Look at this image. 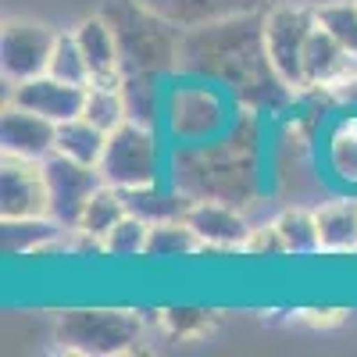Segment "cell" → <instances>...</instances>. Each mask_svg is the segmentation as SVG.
<instances>
[{
    "label": "cell",
    "mask_w": 357,
    "mask_h": 357,
    "mask_svg": "<svg viewBox=\"0 0 357 357\" xmlns=\"http://www.w3.org/2000/svg\"><path fill=\"white\" fill-rule=\"evenodd\" d=\"M104 146H107V132L100 126H93L89 118H68V122L57 126V139H54V151L65 154V158H75L82 165H100L104 158Z\"/></svg>",
    "instance_id": "cell-16"
},
{
    "label": "cell",
    "mask_w": 357,
    "mask_h": 357,
    "mask_svg": "<svg viewBox=\"0 0 357 357\" xmlns=\"http://www.w3.org/2000/svg\"><path fill=\"white\" fill-rule=\"evenodd\" d=\"M47 215H50V190L43 161L0 154V222L47 218Z\"/></svg>",
    "instance_id": "cell-6"
},
{
    "label": "cell",
    "mask_w": 357,
    "mask_h": 357,
    "mask_svg": "<svg viewBox=\"0 0 357 357\" xmlns=\"http://www.w3.org/2000/svg\"><path fill=\"white\" fill-rule=\"evenodd\" d=\"M329 168L340 183L357 186V118H343L329 132Z\"/></svg>",
    "instance_id": "cell-22"
},
{
    "label": "cell",
    "mask_w": 357,
    "mask_h": 357,
    "mask_svg": "<svg viewBox=\"0 0 357 357\" xmlns=\"http://www.w3.org/2000/svg\"><path fill=\"white\" fill-rule=\"evenodd\" d=\"M158 321L175 340H200V336L211 333L215 311H207V307H165Z\"/></svg>",
    "instance_id": "cell-26"
},
{
    "label": "cell",
    "mask_w": 357,
    "mask_h": 357,
    "mask_svg": "<svg viewBox=\"0 0 357 357\" xmlns=\"http://www.w3.org/2000/svg\"><path fill=\"white\" fill-rule=\"evenodd\" d=\"M318 240L325 254H354L357 250V200H325L314 207Z\"/></svg>",
    "instance_id": "cell-14"
},
{
    "label": "cell",
    "mask_w": 357,
    "mask_h": 357,
    "mask_svg": "<svg viewBox=\"0 0 357 357\" xmlns=\"http://www.w3.org/2000/svg\"><path fill=\"white\" fill-rule=\"evenodd\" d=\"M282 243H286V254H321V240H318V218L307 207H282V211L272 218Z\"/></svg>",
    "instance_id": "cell-19"
},
{
    "label": "cell",
    "mask_w": 357,
    "mask_h": 357,
    "mask_svg": "<svg viewBox=\"0 0 357 357\" xmlns=\"http://www.w3.org/2000/svg\"><path fill=\"white\" fill-rule=\"evenodd\" d=\"M318 25L314 8L279 4L261 18V50L268 68L289 89H304V47Z\"/></svg>",
    "instance_id": "cell-4"
},
{
    "label": "cell",
    "mask_w": 357,
    "mask_h": 357,
    "mask_svg": "<svg viewBox=\"0 0 357 357\" xmlns=\"http://www.w3.org/2000/svg\"><path fill=\"white\" fill-rule=\"evenodd\" d=\"M143 340V318L129 307H65L54 321V343L79 357L132 354Z\"/></svg>",
    "instance_id": "cell-2"
},
{
    "label": "cell",
    "mask_w": 357,
    "mask_h": 357,
    "mask_svg": "<svg viewBox=\"0 0 357 357\" xmlns=\"http://www.w3.org/2000/svg\"><path fill=\"white\" fill-rule=\"evenodd\" d=\"M57 225L50 215L47 218H22V222H4V247L11 254H40L47 243L57 240Z\"/></svg>",
    "instance_id": "cell-21"
},
{
    "label": "cell",
    "mask_w": 357,
    "mask_h": 357,
    "mask_svg": "<svg viewBox=\"0 0 357 357\" xmlns=\"http://www.w3.org/2000/svg\"><path fill=\"white\" fill-rule=\"evenodd\" d=\"M75 40L86 54L89 65V86H126V65H122V43L118 33L111 29V22L104 15H89L82 18L75 29Z\"/></svg>",
    "instance_id": "cell-10"
},
{
    "label": "cell",
    "mask_w": 357,
    "mask_h": 357,
    "mask_svg": "<svg viewBox=\"0 0 357 357\" xmlns=\"http://www.w3.org/2000/svg\"><path fill=\"white\" fill-rule=\"evenodd\" d=\"M146 236H151V222H143L136 215H126L107 236H104V254L107 257H146Z\"/></svg>",
    "instance_id": "cell-23"
},
{
    "label": "cell",
    "mask_w": 357,
    "mask_h": 357,
    "mask_svg": "<svg viewBox=\"0 0 357 357\" xmlns=\"http://www.w3.org/2000/svg\"><path fill=\"white\" fill-rule=\"evenodd\" d=\"M354 65H357V57L329 29H321V25L311 29L307 47H304V89H333Z\"/></svg>",
    "instance_id": "cell-13"
},
{
    "label": "cell",
    "mask_w": 357,
    "mask_h": 357,
    "mask_svg": "<svg viewBox=\"0 0 357 357\" xmlns=\"http://www.w3.org/2000/svg\"><path fill=\"white\" fill-rule=\"evenodd\" d=\"M54 139H57V122L11 100L4 104V111H0V154L43 161L47 154H54Z\"/></svg>",
    "instance_id": "cell-12"
},
{
    "label": "cell",
    "mask_w": 357,
    "mask_h": 357,
    "mask_svg": "<svg viewBox=\"0 0 357 357\" xmlns=\"http://www.w3.org/2000/svg\"><path fill=\"white\" fill-rule=\"evenodd\" d=\"M129 215V207H126V197H122V190L118 186H97L93 190V197L86 200V207H82V218H79V232H86V236H93V240H100L104 243V236L122 222Z\"/></svg>",
    "instance_id": "cell-17"
},
{
    "label": "cell",
    "mask_w": 357,
    "mask_h": 357,
    "mask_svg": "<svg viewBox=\"0 0 357 357\" xmlns=\"http://www.w3.org/2000/svg\"><path fill=\"white\" fill-rule=\"evenodd\" d=\"M329 93H333L340 104H354V107H357V65H354V68H350V72L329 89Z\"/></svg>",
    "instance_id": "cell-28"
},
{
    "label": "cell",
    "mask_w": 357,
    "mask_h": 357,
    "mask_svg": "<svg viewBox=\"0 0 357 357\" xmlns=\"http://www.w3.org/2000/svg\"><path fill=\"white\" fill-rule=\"evenodd\" d=\"M11 104L18 107H29L50 122H68V118H79L82 114V100H86V86H75V82H65L50 72L36 75V79H25V82H11V93H8Z\"/></svg>",
    "instance_id": "cell-9"
},
{
    "label": "cell",
    "mask_w": 357,
    "mask_h": 357,
    "mask_svg": "<svg viewBox=\"0 0 357 357\" xmlns=\"http://www.w3.org/2000/svg\"><path fill=\"white\" fill-rule=\"evenodd\" d=\"M165 114H168L172 136L183 139V143L215 139L218 129H222V118H225L215 89H207V86H178V89H172Z\"/></svg>",
    "instance_id": "cell-8"
},
{
    "label": "cell",
    "mask_w": 357,
    "mask_h": 357,
    "mask_svg": "<svg viewBox=\"0 0 357 357\" xmlns=\"http://www.w3.org/2000/svg\"><path fill=\"white\" fill-rule=\"evenodd\" d=\"M257 139H243L232 129L229 139L186 143L175 151L172 186L190 200H225L243 207L254 193V146Z\"/></svg>",
    "instance_id": "cell-1"
},
{
    "label": "cell",
    "mask_w": 357,
    "mask_h": 357,
    "mask_svg": "<svg viewBox=\"0 0 357 357\" xmlns=\"http://www.w3.org/2000/svg\"><path fill=\"white\" fill-rule=\"evenodd\" d=\"M57 33L33 18H8L0 29V72L8 82L36 79L50 68Z\"/></svg>",
    "instance_id": "cell-7"
},
{
    "label": "cell",
    "mask_w": 357,
    "mask_h": 357,
    "mask_svg": "<svg viewBox=\"0 0 357 357\" xmlns=\"http://www.w3.org/2000/svg\"><path fill=\"white\" fill-rule=\"evenodd\" d=\"M43 172H47V190H50V218L65 232H72L82 218L86 200L93 197L97 186H104V175L100 168L65 158L57 151L43 158Z\"/></svg>",
    "instance_id": "cell-5"
},
{
    "label": "cell",
    "mask_w": 357,
    "mask_h": 357,
    "mask_svg": "<svg viewBox=\"0 0 357 357\" xmlns=\"http://www.w3.org/2000/svg\"><path fill=\"white\" fill-rule=\"evenodd\" d=\"M243 254H254V257H282L286 254V243H282L275 222L254 225L250 236H247V243H243Z\"/></svg>",
    "instance_id": "cell-27"
},
{
    "label": "cell",
    "mask_w": 357,
    "mask_h": 357,
    "mask_svg": "<svg viewBox=\"0 0 357 357\" xmlns=\"http://www.w3.org/2000/svg\"><path fill=\"white\" fill-rule=\"evenodd\" d=\"M314 18L321 29L329 33L357 57V0H329V4H318Z\"/></svg>",
    "instance_id": "cell-25"
},
{
    "label": "cell",
    "mask_w": 357,
    "mask_h": 357,
    "mask_svg": "<svg viewBox=\"0 0 357 357\" xmlns=\"http://www.w3.org/2000/svg\"><path fill=\"white\" fill-rule=\"evenodd\" d=\"M50 75L75 82V86H89V65H86V54L75 40V33H57L54 54H50Z\"/></svg>",
    "instance_id": "cell-24"
},
{
    "label": "cell",
    "mask_w": 357,
    "mask_h": 357,
    "mask_svg": "<svg viewBox=\"0 0 357 357\" xmlns=\"http://www.w3.org/2000/svg\"><path fill=\"white\" fill-rule=\"evenodd\" d=\"M82 118H89L93 126L104 132L118 129L129 118V100H126V86H86V100H82Z\"/></svg>",
    "instance_id": "cell-20"
},
{
    "label": "cell",
    "mask_w": 357,
    "mask_h": 357,
    "mask_svg": "<svg viewBox=\"0 0 357 357\" xmlns=\"http://www.w3.org/2000/svg\"><path fill=\"white\" fill-rule=\"evenodd\" d=\"M100 175L107 186L118 190H139V186H154L161 183V151H158V136L151 122H136L126 118L118 129L107 132V146L100 158Z\"/></svg>",
    "instance_id": "cell-3"
},
{
    "label": "cell",
    "mask_w": 357,
    "mask_h": 357,
    "mask_svg": "<svg viewBox=\"0 0 357 357\" xmlns=\"http://www.w3.org/2000/svg\"><path fill=\"white\" fill-rule=\"evenodd\" d=\"M126 197V207H129V215L143 218V222H168V218H186L190 211V197L186 193H178L175 186L165 190L161 183L154 186H139V190H122Z\"/></svg>",
    "instance_id": "cell-15"
},
{
    "label": "cell",
    "mask_w": 357,
    "mask_h": 357,
    "mask_svg": "<svg viewBox=\"0 0 357 357\" xmlns=\"http://www.w3.org/2000/svg\"><path fill=\"white\" fill-rule=\"evenodd\" d=\"M186 222L200 236L204 250H243L247 236L254 229L243 215V207L225 204V200H193Z\"/></svg>",
    "instance_id": "cell-11"
},
{
    "label": "cell",
    "mask_w": 357,
    "mask_h": 357,
    "mask_svg": "<svg viewBox=\"0 0 357 357\" xmlns=\"http://www.w3.org/2000/svg\"><path fill=\"white\" fill-rule=\"evenodd\" d=\"M204 250L200 236L190 229L186 218H168V222H154L151 236H146V257L154 261H172V257H190Z\"/></svg>",
    "instance_id": "cell-18"
}]
</instances>
